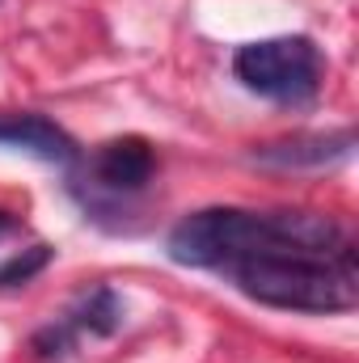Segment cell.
Here are the masks:
<instances>
[{"instance_id": "6da1fadb", "label": "cell", "mask_w": 359, "mask_h": 363, "mask_svg": "<svg viewBox=\"0 0 359 363\" xmlns=\"http://www.w3.org/2000/svg\"><path fill=\"white\" fill-rule=\"evenodd\" d=\"M170 258L194 271H220L237 258H347L355 254L338 220L317 211H241L203 207L178 220L165 241Z\"/></svg>"}, {"instance_id": "7a4b0ae2", "label": "cell", "mask_w": 359, "mask_h": 363, "mask_svg": "<svg viewBox=\"0 0 359 363\" xmlns=\"http://www.w3.org/2000/svg\"><path fill=\"white\" fill-rule=\"evenodd\" d=\"M220 271L233 287L267 308L292 313H347L359 300L355 254L347 258H237Z\"/></svg>"}, {"instance_id": "3957f363", "label": "cell", "mask_w": 359, "mask_h": 363, "mask_svg": "<svg viewBox=\"0 0 359 363\" xmlns=\"http://www.w3.org/2000/svg\"><path fill=\"white\" fill-rule=\"evenodd\" d=\"M233 72L250 93L279 101V106H304L321 89V51L304 34H283L245 43L233 55Z\"/></svg>"}, {"instance_id": "277c9868", "label": "cell", "mask_w": 359, "mask_h": 363, "mask_svg": "<svg viewBox=\"0 0 359 363\" xmlns=\"http://www.w3.org/2000/svg\"><path fill=\"white\" fill-rule=\"evenodd\" d=\"M153 169H157V157H153V144L144 135L110 140L89 161V178L110 194H140L153 182Z\"/></svg>"}, {"instance_id": "5b68a950", "label": "cell", "mask_w": 359, "mask_h": 363, "mask_svg": "<svg viewBox=\"0 0 359 363\" xmlns=\"http://www.w3.org/2000/svg\"><path fill=\"white\" fill-rule=\"evenodd\" d=\"M0 148H17V152H30L47 165H64V169L81 161L77 140L47 114H0Z\"/></svg>"}, {"instance_id": "8992f818", "label": "cell", "mask_w": 359, "mask_h": 363, "mask_svg": "<svg viewBox=\"0 0 359 363\" xmlns=\"http://www.w3.org/2000/svg\"><path fill=\"white\" fill-rule=\"evenodd\" d=\"M355 148V131H338V135H321V131H304V135H287V140H270L263 148H254L258 165H279V169H304V165H330L338 157H347Z\"/></svg>"}, {"instance_id": "52a82bcc", "label": "cell", "mask_w": 359, "mask_h": 363, "mask_svg": "<svg viewBox=\"0 0 359 363\" xmlns=\"http://www.w3.org/2000/svg\"><path fill=\"white\" fill-rule=\"evenodd\" d=\"M68 325L77 334H93V338H110L123 325V300L114 287H93L89 296L77 300V308L68 313Z\"/></svg>"}, {"instance_id": "ba28073f", "label": "cell", "mask_w": 359, "mask_h": 363, "mask_svg": "<svg viewBox=\"0 0 359 363\" xmlns=\"http://www.w3.org/2000/svg\"><path fill=\"white\" fill-rule=\"evenodd\" d=\"M51 258H55L51 245H30V250L13 254L9 262H0V287H21V283H30L34 274H43L51 267Z\"/></svg>"}, {"instance_id": "9c48e42d", "label": "cell", "mask_w": 359, "mask_h": 363, "mask_svg": "<svg viewBox=\"0 0 359 363\" xmlns=\"http://www.w3.org/2000/svg\"><path fill=\"white\" fill-rule=\"evenodd\" d=\"M72 338H77V330H72L68 321H64V325H47V330L34 334V351H38L43 359H60V355L72 351Z\"/></svg>"}, {"instance_id": "30bf717a", "label": "cell", "mask_w": 359, "mask_h": 363, "mask_svg": "<svg viewBox=\"0 0 359 363\" xmlns=\"http://www.w3.org/2000/svg\"><path fill=\"white\" fill-rule=\"evenodd\" d=\"M13 228H17V216L0 207V237H4V233H13Z\"/></svg>"}]
</instances>
